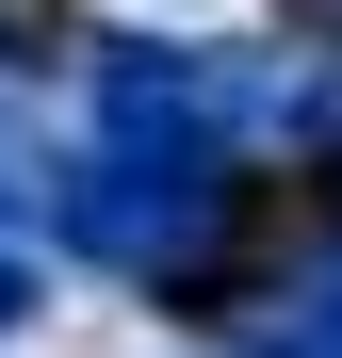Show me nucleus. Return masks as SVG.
<instances>
[{
	"mask_svg": "<svg viewBox=\"0 0 342 358\" xmlns=\"http://www.w3.org/2000/svg\"><path fill=\"white\" fill-rule=\"evenodd\" d=\"M245 358H342V245H326V261H294V277L245 310Z\"/></svg>",
	"mask_w": 342,
	"mask_h": 358,
	"instance_id": "nucleus-4",
	"label": "nucleus"
},
{
	"mask_svg": "<svg viewBox=\"0 0 342 358\" xmlns=\"http://www.w3.org/2000/svg\"><path fill=\"white\" fill-rule=\"evenodd\" d=\"M49 33H66V0H0V82H17V66H49Z\"/></svg>",
	"mask_w": 342,
	"mask_h": 358,
	"instance_id": "nucleus-5",
	"label": "nucleus"
},
{
	"mask_svg": "<svg viewBox=\"0 0 342 358\" xmlns=\"http://www.w3.org/2000/svg\"><path fill=\"white\" fill-rule=\"evenodd\" d=\"M98 147L114 163H228L245 147V49H98Z\"/></svg>",
	"mask_w": 342,
	"mask_h": 358,
	"instance_id": "nucleus-2",
	"label": "nucleus"
},
{
	"mask_svg": "<svg viewBox=\"0 0 342 358\" xmlns=\"http://www.w3.org/2000/svg\"><path fill=\"white\" fill-rule=\"evenodd\" d=\"M17 326H33V261L0 245V342H17Z\"/></svg>",
	"mask_w": 342,
	"mask_h": 358,
	"instance_id": "nucleus-6",
	"label": "nucleus"
},
{
	"mask_svg": "<svg viewBox=\"0 0 342 358\" xmlns=\"http://www.w3.org/2000/svg\"><path fill=\"white\" fill-rule=\"evenodd\" d=\"M245 147L342 163V49H245Z\"/></svg>",
	"mask_w": 342,
	"mask_h": 358,
	"instance_id": "nucleus-3",
	"label": "nucleus"
},
{
	"mask_svg": "<svg viewBox=\"0 0 342 358\" xmlns=\"http://www.w3.org/2000/svg\"><path fill=\"white\" fill-rule=\"evenodd\" d=\"M228 196H245L228 163H114V147H66V163H49V245H82V261H114V277L180 293V277H212V245H228Z\"/></svg>",
	"mask_w": 342,
	"mask_h": 358,
	"instance_id": "nucleus-1",
	"label": "nucleus"
}]
</instances>
